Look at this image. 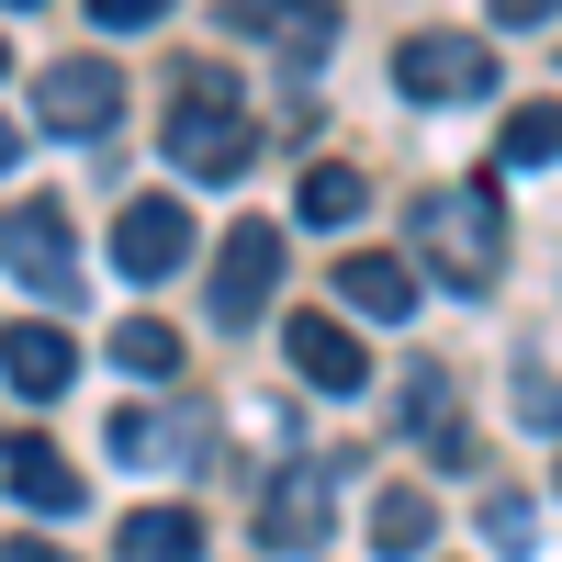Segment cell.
I'll list each match as a JSON object with an SVG mask.
<instances>
[{
    "mask_svg": "<svg viewBox=\"0 0 562 562\" xmlns=\"http://www.w3.org/2000/svg\"><path fill=\"white\" fill-rule=\"evenodd\" d=\"M405 270L439 281V293H461V304L495 293V270H506V203H495V180H439V192H416Z\"/></svg>",
    "mask_w": 562,
    "mask_h": 562,
    "instance_id": "obj_1",
    "label": "cell"
},
{
    "mask_svg": "<svg viewBox=\"0 0 562 562\" xmlns=\"http://www.w3.org/2000/svg\"><path fill=\"white\" fill-rule=\"evenodd\" d=\"M529 529H540L529 495H484V540H495V551H529Z\"/></svg>",
    "mask_w": 562,
    "mask_h": 562,
    "instance_id": "obj_19",
    "label": "cell"
},
{
    "mask_svg": "<svg viewBox=\"0 0 562 562\" xmlns=\"http://www.w3.org/2000/svg\"><path fill=\"white\" fill-rule=\"evenodd\" d=\"M0 562H68L57 540H0Z\"/></svg>",
    "mask_w": 562,
    "mask_h": 562,
    "instance_id": "obj_23",
    "label": "cell"
},
{
    "mask_svg": "<svg viewBox=\"0 0 562 562\" xmlns=\"http://www.w3.org/2000/svg\"><path fill=\"white\" fill-rule=\"evenodd\" d=\"M90 23L102 34H147V23H169V0H90Z\"/></svg>",
    "mask_w": 562,
    "mask_h": 562,
    "instance_id": "obj_20",
    "label": "cell"
},
{
    "mask_svg": "<svg viewBox=\"0 0 562 562\" xmlns=\"http://www.w3.org/2000/svg\"><path fill=\"white\" fill-rule=\"evenodd\" d=\"M405 428L428 439L439 473H473V439H461V383H450V360H416L405 371Z\"/></svg>",
    "mask_w": 562,
    "mask_h": 562,
    "instance_id": "obj_10",
    "label": "cell"
},
{
    "mask_svg": "<svg viewBox=\"0 0 562 562\" xmlns=\"http://www.w3.org/2000/svg\"><path fill=\"white\" fill-rule=\"evenodd\" d=\"M259 158V124H248V90L225 68H180V113H169V169L192 180H237Z\"/></svg>",
    "mask_w": 562,
    "mask_h": 562,
    "instance_id": "obj_2",
    "label": "cell"
},
{
    "mask_svg": "<svg viewBox=\"0 0 562 562\" xmlns=\"http://www.w3.org/2000/svg\"><path fill=\"white\" fill-rule=\"evenodd\" d=\"M113 371H135V383H169V371H180V326L124 315V326H113Z\"/></svg>",
    "mask_w": 562,
    "mask_h": 562,
    "instance_id": "obj_17",
    "label": "cell"
},
{
    "mask_svg": "<svg viewBox=\"0 0 562 562\" xmlns=\"http://www.w3.org/2000/svg\"><path fill=\"white\" fill-rule=\"evenodd\" d=\"M394 90L405 102H495V45H473V34H405L394 45Z\"/></svg>",
    "mask_w": 562,
    "mask_h": 562,
    "instance_id": "obj_3",
    "label": "cell"
},
{
    "mask_svg": "<svg viewBox=\"0 0 562 562\" xmlns=\"http://www.w3.org/2000/svg\"><path fill=\"white\" fill-rule=\"evenodd\" d=\"M428 529H439V506L416 495V484H383V495H371V551L416 562V551H428Z\"/></svg>",
    "mask_w": 562,
    "mask_h": 562,
    "instance_id": "obj_16",
    "label": "cell"
},
{
    "mask_svg": "<svg viewBox=\"0 0 562 562\" xmlns=\"http://www.w3.org/2000/svg\"><path fill=\"white\" fill-rule=\"evenodd\" d=\"M293 214H304V225H326V237H349V225L371 214V180H360L349 158H315V169L293 180Z\"/></svg>",
    "mask_w": 562,
    "mask_h": 562,
    "instance_id": "obj_14",
    "label": "cell"
},
{
    "mask_svg": "<svg viewBox=\"0 0 562 562\" xmlns=\"http://www.w3.org/2000/svg\"><path fill=\"white\" fill-rule=\"evenodd\" d=\"M0 484H12V506H34V518H79L90 506V484H79V461L57 450V439H0Z\"/></svg>",
    "mask_w": 562,
    "mask_h": 562,
    "instance_id": "obj_8",
    "label": "cell"
},
{
    "mask_svg": "<svg viewBox=\"0 0 562 562\" xmlns=\"http://www.w3.org/2000/svg\"><path fill=\"white\" fill-rule=\"evenodd\" d=\"M12 158H23V124H12V113H0V169H12Z\"/></svg>",
    "mask_w": 562,
    "mask_h": 562,
    "instance_id": "obj_24",
    "label": "cell"
},
{
    "mask_svg": "<svg viewBox=\"0 0 562 562\" xmlns=\"http://www.w3.org/2000/svg\"><path fill=\"white\" fill-rule=\"evenodd\" d=\"M0 68H12V45H0Z\"/></svg>",
    "mask_w": 562,
    "mask_h": 562,
    "instance_id": "obj_25",
    "label": "cell"
},
{
    "mask_svg": "<svg viewBox=\"0 0 562 562\" xmlns=\"http://www.w3.org/2000/svg\"><path fill=\"white\" fill-rule=\"evenodd\" d=\"M293 371H304L315 394H360L371 360H360V338H349V315H293Z\"/></svg>",
    "mask_w": 562,
    "mask_h": 562,
    "instance_id": "obj_13",
    "label": "cell"
},
{
    "mask_svg": "<svg viewBox=\"0 0 562 562\" xmlns=\"http://www.w3.org/2000/svg\"><path fill=\"white\" fill-rule=\"evenodd\" d=\"M0 270H12L23 293H45V304H68V293H79V248H68V214L45 203V192L0 214Z\"/></svg>",
    "mask_w": 562,
    "mask_h": 562,
    "instance_id": "obj_4",
    "label": "cell"
},
{
    "mask_svg": "<svg viewBox=\"0 0 562 562\" xmlns=\"http://www.w3.org/2000/svg\"><path fill=\"white\" fill-rule=\"evenodd\" d=\"M225 34H281V0H225Z\"/></svg>",
    "mask_w": 562,
    "mask_h": 562,
    "instance_id": "obj_22",
    "label": "cell"
},
{
    "mask_svg": "<svg viewBox=\"0 0 562 562\" xmlns=\"http://www.w3.org/2000/svg\"><path fill=\"white\" fill-rule=\"evenodd\" d=\"M180 259H192V214H180L169 192H135V203L113 214V270H124V281H169Z\"/></svg>",
    "mask_w": 562,
    "mask_h": 562,
    "instance_id": "obj_7",
    "label": "cell"
},
{
    "mask_svg": "<svg viewBox=\"0 0 562 562\" xmlns=\"http://www.w3.org/2000/svg\"><path fill=\"white\" fill-rule=\"evenodd\" d=\"M562 158V102H518L506 113V169H551Z\"/></svg>",
    "mask_w": 562,
    "mask_h": 562,
    "instance_id": "obj_18",
    "label": "cell"
},
{
    "mask_svg": "<svg viewBox=\"0 0 562 562\" xmlns=\"http://www.w3.org/2000/svg\"><path fill=\"white\" fill-rule=\"evenodd\" d=\"M484 12H495L506 34H540V23H562V0H484Z\"/></svg>",
    "mask_w": 562,
    "mask_h": 562,
    "instance_id": "obj_21",
    "label": "cell"
},
{
    "mask_svg": "<svg viewBox=\"0 0 562 562\" xmlns=\"http://www.w3.org/2000/svg\"><path fill=\"white\" fill-rule=\"evenodd\" d=\"M0 383H12L23 405H57L68 383H79V349H68V326H0Z\"/></svg>",
    "mask_w": 562,
    "mask_h": 562,
    "instance_id": "obj_9",
    "label": "cell"
},
{
    "mask_svg": "<svg viewBox=\"0 0 562 562\" xmlns=\"http://www.w3.org/2000/svg\"><path fill=\"white\" fill-rule=\"evenodd\" d=\"M326 281H338V304H349L360 326H405V315H416V270H405L394 248H349Z\"/></svg>",
    "mask_w": 562,
    "mask_h": 562,
    "instance_id": "obj_12",
    "label": "cell"
},
{
    "mask_svg": "<svg viewBox=\"0 0 562 562\" xmlns=\"http://www.w3.org/2000/svg\"><path fill=\"white\" fill-rule=\"evenodd\" d=\"M113 113H124L113 57H57V68L34 79V124L45 135H113Z\"/></svg>",
    "mask_w": 562,
    "mask_h": 562,
    "instance_id": "obj_6",
    "label": "cell"
},
{
    "mask_svg": "<svg viewBox=\"0 0 562 562\" xmlns=\"http://www.w3.org/2000/svg\"><path fill=\"white\" fill-rule=\"evenodd\" d=\"M270 281H281V225L270 214L225 225V248H214V326H259L270 315Z\"/></svg>",
    "mask_w": 562,
    "mask_h": 562,
    "instance_id": "obj_5",
    "label": "cell"
},
{
    "mask_svg": "<svg viewBox=\"0 0 562 562\" xmlns=\"http://www.w3.org/2000/svg\"><path fill=\"white\" fill-rule=\"evenodd\" d=\"M326 540V461H293L259 495V551H315Z\"/></svg>",
    "mask_w": 562,
    "mask_h": 562,
    "instance_id": "obj_11",
    "label": "cell"
},
{
    "mask_svg": "<svg viewBox=\"0 0 562 562\" xmlns=\"http://www.w3.org/2000/svg\"><path fill=\"white\" fill-rule=\"evenodd\" d=\"M124 562H203V518L192 506H135V518L113 529Z\"/></svg>",
    "mask_w": 562,
    "mask_h": 562,
    "instance_id": "obj_15",
    "label": "cell"
},
{
    "mask_svg": "<svg viewBox=\"0 0 562 562\" xmlns=\"http://www.w3.org/2000/svg\"><path fill=\"white\" fill-rule=\"evenodd\" d=\"M12 12H34V0H12Z\"/></svg>",
    "mask_w": 562,
    "mask_h": 562,
    "instance_id": "obj_26",
    "label": "cell"
}]
</instances>
